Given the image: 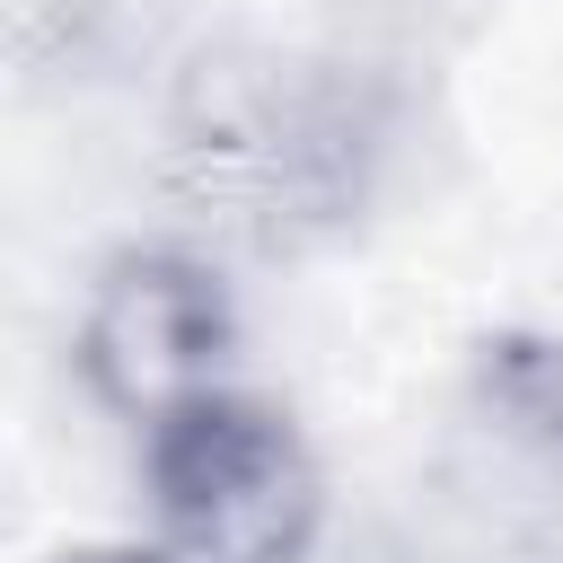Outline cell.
<instances>
[{
	"instance_id": "obj_1",
	"label": "cell",
	"mask_w": 563,
	"mask_h": 563,
	"mask_svg": "<svg viewBox=\"0 0 563 563\" xmlns=\"http://www.w3.org/2000/svg\"><path fill=\"white\" fill-rule=\"evenodd\" d=\"M141 501L176 563H308L325 537L308 431L238 378L141 422Z\"/></svg>"
},
{
	"instance_id": "obj_2",
	"label": "cell",
	"mask_w": 563,
	"mask_h": 563,
	"mask_svg": "<svg viewBox=\"0 0 563 563\" xmlns=\"http://www.w3.org/2000/svg\"><path fill=\"white\" fill-rule=\"evenodd\" d=\"M79 387L114 422H158L167 405L229 387L238 361V299L229 282L185 246H123L97 264L79 334H70Z\"/></svg>"
},
{
	"instance_id": "obj_3",
	"label": "cell",
	"mask_w": 563,
	"mask_h": 563,
	"mask_svg": "<svg viewBox=\"0 0 563 563\" xmlns=\"http://www.w3.org/2000/svg\"><path fill=\"white\" fill-rule=\"evenodd\" d=\"M475 387L510 440L563 466V334H493L475 352Z\"/></svg>"
},
{
	"instance_id": "obj_4",
	"label": "cell",
	"mask_w": 563,
	"mask_h": 563,
	"mask_svg": "<svg viewBox=\"0 0 563 563\" xmlns=\"http://www.w3.org/2000/svg\"><path fill=\"white\" fill-rule=\"evenodd\" d=\"M44 563H176L158 537L141 545V537H97V545H62V554H44Z\"/></svg>"
}]
</instances>
